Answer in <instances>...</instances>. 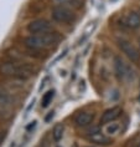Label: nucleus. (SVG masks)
<instances>
[{
  "label": "nucleus",
  "instance_id": "nucleus-12",
  "mask_svg": "<svg viewBox=\"0 0 140 147\" xmlns=\"http://www.w3.org/2000/svg\"><path fill=\"white\" fill-rule=\"evenodd\" d=\"M62 136H63V127H62V125H57L52 131V138L56 142H58L62 138Z\"/></svg>",
  "mask_w": 140,
  "mask_h": 147
},
{
  "label": "nucleus",
  "instance_id": "nucleus-20",
  "mask_svg": "<svg viewBox=\"0 0 140 147\" xmlns=\"http://www.w3.org/2000/svg\"><path fill=\"white\" fill-rule=\"evenodd\" d=\"M87 147H91V146H87Z\"/></svg>",
  "mask_w": 140,
  "mask_h": 147
},
{
  "label": "nucleus",
  "instance_id": "nucleus-15",
  "mask_svg": "<svg viewBox=\"0 0 140 147\" xmlns=\"http://www.w3.org/2000/svg\"><path fill=\"white\" fill-rule=\"evenodd\" d=\"M9 104H10V96L5 92L1 97H0V106H8Z\"/></svg>",
  "mask_w": 140,
  "mask_h": 147
},
{
  "label": "nucleus",
  "instance_id": "nucleus-11",
  "mask_svg": "<svg viewBox=\"0 0 140 147\" xmlns=\"http://www.w3.org/2000/svg\"><path fill=\"white\" fill-rule=\"evenodd\" d=\"M52 3H55V5H65L75 9H78L83 5V0H52Z\"/></svg>",
  "mask_w": 140,
  "mask_h": 147
},
{
  "label": "nucleus",
  "instance_id": "nucleus-21",
  "mask_svg": "<svg viewBox=\"0 0 140 147\" xmlns=\"http://www.w3.org/2000/svg\"><path fill=\"white\" fill-rule=\"evenodd\" d=\"M139 13H140V11H139Z\"/></svg>",
  "mask_w": 140,
  "mask_h": 147
},
{
  "label": "nucleus",
  "instance_id": "nucleus-2",
  "mask_svg": "<svg viewBox=\"0 0 140 147\" xmlns=\"http://www.w3.org/2000/svg\"><path fill=\"white\" fill-rule=\"evenodd\" d=\"M0 74L8 78L26 80L34 75V70L25 64H19L14 61H3L0 62Z\"/></svg>",
  "mask_w": 140,
  "mask_h": 147
},
{
  "label": "nucleus",
  "instance_id": "nucleus-17",
  "mask_svg": "<svg viewBox=\"0 0 140 147\" xmlns=\"http://www.w3.org/2000/svg\"><path fill=\"white\" fill-rule=\"evenodd\" d=\"M4 94H5V91L3 90L1 87H0V97H1V96H3V95H4Z\"/></svg>",
  "mask_w": 140,
  "mask_h": 147
},
{
  "label": "nucleus",
  "instance_id": "nucleus-3",
  "mask_svg": "<svg viewBox=\"0 0 140 147\" xmlns=\"http://www.w3.org/2000/svg\"><path fill=\"white\" fill-rule=\"evenodd\" d=\"M113 67H114L115 78L119 80V81H128V80L134 78V72H133L131 67L125 62V60L121 56L114 57Z\"/></svg>",
  "mask_w": 140,
  "mask_h": 147
},
{
  "label": "nucleus",
  "instance_id": "nucleus-14",
  "mask_svg": "<svg viewBox=\"0 0 140 147\" xmlns=\"http://www.w3.org/2000/svg\"><path fill=\"white\" fill-rule=\"evenodd\" d=\"M118 130H119V125L118 123H110L109 126H107V134H109V135H112V134L114 135Z\"/></svg>",
  "mask_w": 140,
  "mask_h": 147
},
{
  "label": "nucleus",
  "instance_id": "nucleus-18",
  "mask_svg": "<svg viewBox=\"0 0 140 147\" xmlns=\"http://www.w3.org/2000/svg\"><path fill=\"white\" fill-rule=\"evenodd\" d=\"M40 147H49V146H47V145H46V143H43V145H41V146H40Z\"/></svg>",
  "mask_w": 140,
  "mask_h": 147
},
{
  "label": "nucleus",
  "instance_id": "nucleus-4",
  "mask_svg": "<svg viewBox=\"0 0 140 147\" xmlns=\"http://www.w3.org/2000/svg\"><path fill=\"white\" fill-rule=\"evenodd\" d=\"M51 16L55 21L62 24H71L75 20V13L71 8L65 5H55L51 10Z\"/></svg>",
  "mask_w": 140,
  "mask_h": 147
},
{
  "label": "nucleus",
  "instance_id": "nucleus-13",
  "mask_svg": "<svg viewBox=\"0 0 140 147\" xmlns=\"http://www.w3.org/2000/svg\"><path fill=\"white\" fill-rule=\"evenodd\" d=\"M53 95H55V91H53V90L47 91V92H46L45 95H43L42 101H41L42 107H47V106H49V104H50L51 101H52V98H53Z\"/></svg>",
  "mask_w": 140,
  "mask_h": 147
},
{
  "label": "nucleus",
  "instance_id": "nucleus-19",
  "mask_svg": "<svg viewBox=\"0 0 140 147\" xmlns=\"http://www.w3.org/2000/svg\"><path fill=\"white\" fill-rule=\"evenodd\" d=\"M72 147H78V146H77V145H73V146H72Z\"/></svg>",
  "mask_w": 140,
  "mask_h": 147
},
{
  "label": "nucleus",
  "instance_id": "nucleus-10",
  "mask_svg": "<svg viewBox=\"0 0 140 147\" xmlns=\"http://www.w3.org/2000/svg\"><path fill=\"white\" fill-rule=\"evenodd\" d=\"M93 119H94V113L87 112V111H82V112H79V113H77V115H76L73 122H75L76 127L84 128V127H88L92 122H93Z\"/></svg>",
  "mask_w": 140,
  "mask_h": 147
},
{
  "label": "nucleus",
  "instance_id": "nucleus-7",
  "mask_svg": "<svg viewBox=\"0 0 140 147\" xmlns=\"http://www.w3.org/2000/svg\"><path fill=\"white\" fill-rule=\"evenodd\" d=\"M121 25L128 28L129 30H138L140 29V13L138 11H128L121 18Z\"/></svg>",
  "mask_w": 140,
  "mask_h": 147
},
{
  "label": "nucleus",
  "instance_id": "nucleus-5",
  "mask_svg": "<svg viewBox=\"0 0 140 147\" xmlns=\"http://www.w3.org/2000/svg\"><path fill=\"white\" fill-rule=\"evenodd\" d=\"M117 45L120 49V51L127 56L131 62H138L140 60V53L136 47L127 39L119 38L117 39Z\"/></svg>",
  "mask_w": 140,
  "mask_h": 147
},
{
  "label": "nucleus",
  "instance_id": "nucleus-8",
  "mask_svg": "<svg viewBox=\"0 0 140 147\" xmlns=\"http://www.w3.org/2000/svg\"><path fill=\"white\" fill-rule=\"evenodd\" d=\"M88 140L91 142L95 143V145H101V146H108L112 143V138L109 136H107L105 134H103L98 127H95L88 132Z\"/></svg>",
  "mask_w": 140,
  "mask_h": 147
},
{
  "label": "nucleus",
  "instance_id": "nucleus-9",
  "mask_svg": "<svg viewBox=\"0 0 140 147\" xmlns=\"http://www.w3.org/2000/svg\"><path fill=\"white\" fill-rule=\"evenodd\" d=\"M121 112H123V110H121V107H119V106H114V107L107 109L105 111L102 113L101 123L108 125L110 122H114V121L118 120L121 116Z\"/></svg>",
  "mask_w": 140,
  "mask_h": 147
},
{
  "label": "nucleus",
  "instance_id": "nucleus-16",
  "mask_svg": "<svg viewBox=\"0 0 140 147\" xmlns=\"http://www.w3.org/2000/svg\"><path fill=\"white\" fill-rule=\"evenodd\" d=\"M4 138H5V132L0 131V145H1V142L4 141Z\"/></svg>",
  "mask_w": 140,
  "mask_h": 147
},
{
  "label": "nucleus",
  "instance_id": "nucleus-1",
  "mask_svg": "<svg viewBox=\"0 0 140 147\" xmlns=\"http://www.w3.org/2000/svg\"><path fill=\"white\" fill-rule=\"evenodd\" d=\"M60 35L56 32H47V34H31L24 39V45L32 51L49 50L60 41Z\"/></svg>",
  "mask_w": 140,
  "mask_h": 147
},
{
  "label": "nucleus",
  "instance_id": "nucleus-6",
  "mask_svg": "<svg viewBox=\"0 0 140 147\" xmlns=\"http://www.w3.org/2000/svg\"><path fill=\"white\" fill-rule=\"evenodd\" d=\"M53 26L46 19H36L27 24V31L30 34H47L52 32Z\"/></svg>",
  "mask_w": 140,
  "mask_h": 147
}]
</instances>
